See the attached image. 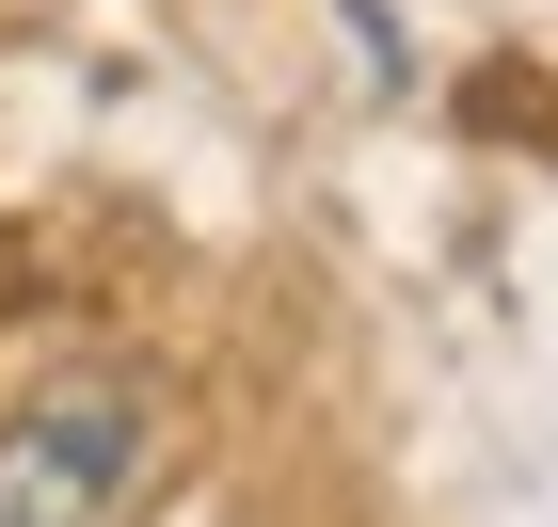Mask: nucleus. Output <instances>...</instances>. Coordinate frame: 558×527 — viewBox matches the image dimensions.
<instances>
[{"instance_id":"1","label":"nucleus","mask_w":558,"mask_h":527,"mask_svg":"<svg viewBox=\"0 0 558 527\" xmlns=\"http://www.w3.org/2000/svg\"><path fill=\"white\" fill-rule=\"evenodd\" d=\"M144 464V399L129 384H64L0 432V527H112Z\"/></svg>"}]
</instances>
